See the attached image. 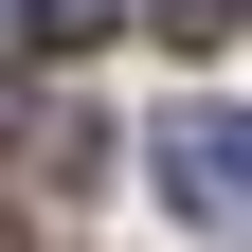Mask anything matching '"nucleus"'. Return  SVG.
<instances>
[{"instance_id": "obj_4", "label": "nucleus", "mask_w": 252, "mask_h": 252, "mask_svg": "<svg viewBox=\"0 0 252 252\" xmlns=\"http://www.w3.org/2000/svg\"><path fill=\"white\" fill-rule=\"evenodd\" d=\"M0 54H36V36H18V0H0Z\"/></svg>"}, {"instance_id": "obj_2", "label": "nucleus", "mask_w": 252, "mask_h": 252, "mask_svg": "<svg viewBox=\"0 0 252 252\" xmlns=\"http://www.w3.org/2000/svg\"><path fill=\"white\" fill-rule=\"evenodd\" d=\"M108 18H126V0H18V36H36V54H90Z\"/></svg>"}, {"instance_id": "obj_1", "label": "nucleus", "mask_w": 252, "mask_h": 252, "mask_svg": "<svg viewBox=\"0 0 252 252\" xmlns=\"http://www.w3.org/2000/svg\"><path fill=\"white\" fill-rule=\"evenodd\" d=\"M144 162H162L180 216H252V108H162V126H144Z\"/></svg>"}, {"instance_id": "obj_3", "label": "nucleus", "mask_w": 252, "mask_h": 252, "mask_svg": "<svg viewBox=\"0 0 252 252\" xmlns=\"http://www.w3.org/2000/svg\"><path fill=\"white\" fill-rule=\"evenodd\" d=\"M144 18H162L180 54H216V36H234V0H144Z\"/></svg>"}]
</instances>
